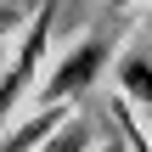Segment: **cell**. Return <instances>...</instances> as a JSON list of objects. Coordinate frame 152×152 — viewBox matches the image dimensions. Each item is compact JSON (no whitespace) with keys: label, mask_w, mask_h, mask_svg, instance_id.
<instances>
[{"label":"cell","mask_w":152,"mask_h":152,"mask_svg":"<svg viewBox=\"0 0 152 152\" xmlns=\"http://www.w3.org/2000/svg\"><path fill=\"white\" fill-rule=\"evenodd\" d=\"M51 17H56V6H39V17H34V28L23 34V45H17V56H11V68L0 73V118L17 107V96L34 85V73H39V56H45V39H51Z\"/></svg>","instance_id":"6da1fadb"},{"label":"cell","mask_w":152,"mask_h":152,"mask_svg":"<svg viewBox=\"0 0 152 152\" xmlns=\"http://www.w3.org/2000/svg\"><path fill=\"white\" fill-rule=\"evenodd\" d=\"M107 152H118V147H107Z\"/></svg>","instance_id":"8992f818"},{"label":"cell","mask_w":152,"mask_h":152,"mask_svg":"<svg viewBox=\"0 0 152 152\" xmlns=\"http://www.w3.org/2000/svg\"><path fill=\"white\" fill-rule=\"evenodd\" d=\"M102 62H107V39H85V45H73L68 62L45 79V102H68L73 90H90V79L102 73Z\"/></svg>","instance_id":"7a4b0ae2"},{"label":"cell","mask_w":152,"mask_h":152,"mask_svg":"<svg viewBox=\"0 0 152 152\" xmlns=\"http://www.w3.org/2000/svg\"><path fill=\"white\" fill-rule=\"evenodd\" d=\"M56 124H62V102H45V113H39V118H28V124H17V130H11V141H6L0 152H34Z\"/></svg>","instance_id":"3957f363"},{"label":"cell","mask_w":152,"mask_h":152,"mask_svg":"<svg viewBox=\"0 0 152 152\" xmlns=\"http://www.w3.org/2000/svg\"><path fill=\"white\" fill-rule=\"evenodd\" d=\"M113 118H118V124H124V141H130V152H152L147 141H141V130H135V118H130V113H124V102H113Z\"/></svg>","instance_id":"5b68a950"},{"label":"cell","mask_w":152,"mask_h":152,"mask_svg":"<svg viewBox=\"0 0 152 152\" xmlns=\"http://www.w3.org/2000/svg\"><path fill=\"white\" fill-rule=\"evenodd\" d=\"M118 6H124V0H118Z\"/></svg>","instance_id":"52a82bcc"},{"label":"cell","mask_w":152,"mask_h":152,"mask_svg":"<svg viewBox=\"0 0 152 152\" xmlns=\"http://www.w3.org/2000/svg\"><path fill=\"white\" fill-rule=\"evenodd\" d=\"M118 79H124V96H135V102H152V51H135V56H124Z\"/></svg>","instance_id":"277c9868"}]
</instances>
